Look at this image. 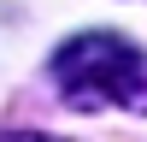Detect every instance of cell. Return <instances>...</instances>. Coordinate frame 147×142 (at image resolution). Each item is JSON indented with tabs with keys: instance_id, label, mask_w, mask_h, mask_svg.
<instances>
[{
	"instance_id": "6da1fadb",
	"label": "cell",
	"mask_w": 147,
	"mask_h": 142,
	"mask_svg": "<svg viewBox=\"0 0 147 142\" xmlns=\"http://www.w3.org/2000/svg\"><path fill=\"white\" fill-rule=\"evenodd\" d=\"M53 89L77 113L94 106H129L147 113V53L129 47L124 36H71L53 53Z\"/></svg>"
},
{
	"instance_id": "7a4b0ae2",
	"label": "cell",
	"mask_w": 147,
	"mask_h": 142,
	"mask_svg": "<svg viewBox=\"0 0 147 142\" xmlns=\"http://www.w3.org/2000/svg\"><path fill=\"white\" fill-rule=\"evenodd\" d=\"M0 142H65V136H35V130H18V136H0Z\"/></svg>"
}]
</instances>
